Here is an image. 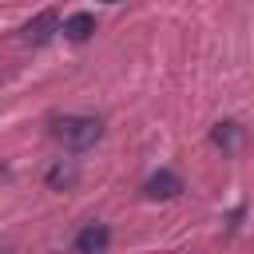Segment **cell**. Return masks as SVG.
<instances>
[{"mask_svg": "<svg viewBox=\"0 0 254 254\" xmlns=\"http://www.w3.org/2000/svg\"><path fill=\"white\" fill-rule=\"evenodd\" d=\"M179 190H183V183H179L175 171H159V175H151V179L143 183V194H147V198H175Z\"/></svg>", "mask_w": 254, "mask_h": 254, "instance_id": "cell-3", "label": "cell"}, {"mask_svg": "<svg viewBox=\"0 0 254 254\" xmlns=\"http://www.w3.org/2000/svg\"><path fill=\"white\" fill-rule=\"evenodd\" d=\"M75 183V167L71 163H56V167H48V187L52 190H67Z\"/></svg>", "mask_w": 254, "mask_h": 254, "instance_id": "cell-7", "label": "cell"}, {"mask_svg": "<svg viewBox=\"0 0 254 254\" xmlns=\"http://www.w3.org/2000/svg\"><path fill=\"white\" fill-rule=\"evenodd\" d=\"M107 242H111V230L103 226V222H87L79 234H75V250L79 254H99V250H107Z\"/></svg>", "mask_w": 254, "mask_h": 254, "instance_id": "cell-2", "label": "cell"}, {"mask_svg": "<svg viewBox=\"0 0 254 254\" xmlns=\"http://www.w3.org/2000/svg\"><path fill=\"white\" fill-rule=\"evenodd\" d=\"M103 4H115V0H103Z\"/></svg>", "mask_w": 254, "mask_h": 254, "instance_id": "cell-8", "label": "cell"}, {"mask_svg": "<svg viewBox=\"0 0 254 254\" xmlns=\"http://www.w3.org/2000/svg\"><path fill=\"white\" fill-rule=\"evenodd\" d=\"M56 24H60V16L48 8V12H40L36 20H28L24 24V44H44L52 32H56Z\"/></svg>", "mask_w": 254, "mask_h": 254, "instance_id": "cell-4", "label": "cell"}, {"mask_svg": "<svg viewBox=\"0 0 254 254\" xmlns=\"http://www.w3.org/2000/svg\"><path fill=\"white\" fill-rule=\"evenodd\" d=\"M52 135H56L67 151H87V147H95V143L103 139V123L91 119V115H64V119H56Z\"/></svg>", "mask_w": 254, "mask_h": 254, "instance_id": "cell-1", "label": "cell"}, {"mask_svg": "<svg viewBox=\"0 0 254 254\" xmlns=\"http://www.w3.org/2000/svg\"><path fill=\"white\" fill-rule=\"evenodd\" d=\"M210 139H214V147H222L226 155H234V151L242 147V139H246V131H242L238 123H230V119H226V123H218V127L210 131Z\"/></svg>", "mask_w": 254, "mask_h": 254, "instance_id": "cell-6", "label": "cell"}, {"mask_svg": "<svg viewBox=\"0 0 254 254\" xmlns=\"http://www.w3.org/2000/svg\"><path fill=\"white\" fill-rule=\"evenodd\" d=\"M60 32H64L71 44H83V40L95 32V16H91V12H71V16L64 20V28H60Z\"/></svg>", "mask_w": 254, "mask_h": 254, "instance_id": "cell-5", "label": "cell"}]
</instances>
